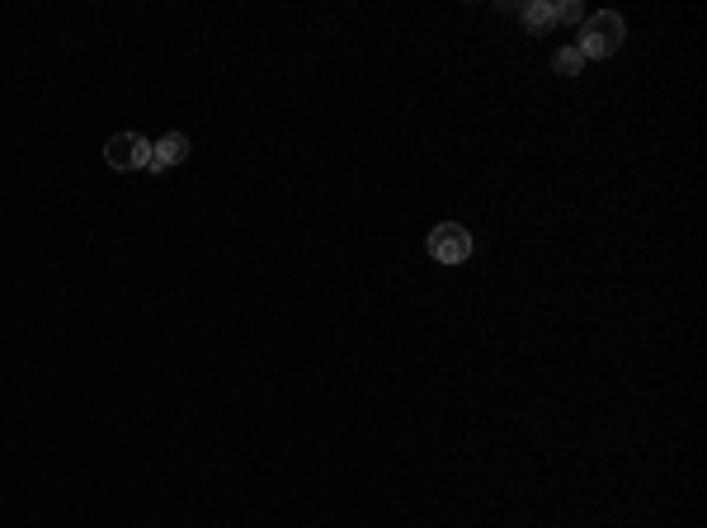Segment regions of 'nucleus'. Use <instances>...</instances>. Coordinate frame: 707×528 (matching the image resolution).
Returning a JSON list of instances; mask_svg holds the SVG:
<instances>
[{
    "mask_svg": "<svg viewBox=\"0 0 707 528\" xmlns=\"http://www.w3.org/2000/svg\"><path fill=\"white\" fill-rule=\"evenodd\" d=\"M627 38V24L618 10H599V15H585V29H580V57L590 62V57H613V52L623 48Z\"/></svg>",
    "mask_w": 707,
    "mask_h": 528,
    "instance_id": "nucleus-1",
    "label": "nucleus"
},
{
    "mask_svg": "<svg viewBox=\"0 0 707 528\" xmlns=\"http://www.w3.org/2000/svg\"><path fill=\"white\" fill-rule=\"evenodd\" d=\"M104 161L114 165V170H147L151 142L142 137V132H114V137L104 142Z\"/></svg>",
    "mask_w": 707,
    "mask_h": 528,
    "instance_id": "nucleus-2",
    "label": "nucleus"
},
{
    "mask_svg": "<svg viewBox=\"0 0 707 528\" xmlns=\"http://www.w3.org/2000/svg\"><path fill=\"white\" fill-rule=\"evenodd\" d=\"M429 255L439 264H467V255H472V231L458 227V222H439V227L429 231Z\"/></svg>",
    "mask_w": 707,
    "mask_h": 528,
    "instance_id": "nucleus-3",
    "label": "nucleus"
},
{
    "mask_svg": "<svg viewBox=\"0 0 707 528\" xmlns=\"http://www.w3.org/2000/svg\"><path fill=\"white\" fill-rule=\"evenodd\" d=\"M189 137H184V132H165L161 142H156V147H151V165L147 170H170V165H180V161H189Z\"/></svg>",
    "mask_w": 707,
    "mask_h": 528,
    "instance_id": "nucleus-4",
    "label": "nucleus"
},
{
    "mask_svg": "<svg viewBox=\"0 0 707 528\" xmlns=\"http://www.w3.org/2000/svg\"><path fill=\"white\" fill-rule=\"evenodd\" d=\"M519 15H524V24L533 33H543V29H552V24H557V19H552V5H543V0H528Z\"/></svg>",
    "mask_w": 707,
    "mask_h": 528,
    "instance_id": "nucleus-5",
    "label": "nucleus"
},
{
    "mask_svg": "<svg viewBox=\"0 0 707 528\" xmlns=\"http://www.w3.org/2000/svg\"><path fill=\"white\" fill-rule=\"evenodd\" d=\"M552 66H557V76H580V66H585V57H580V48L571 43V48H561L557 57H552Z\"/></svg>",
    "mask_w": 707,
    "mask_h": 528,
    "instance_id": "nucleus-6",
    "label": "nucleus"
},
{
    "mask_svg": "<svg viewBox=\"0 0 707 528\" xmlns=\"http://www.w3.org/2000/svg\"><path fill=\"white\" fill-rule=\"evenodd\" d=\"M552 19L557 24H585V5L580 0H561V5H552Z\"/></svg>",
    "mask_w": 707,
    "mask_h": 528,
    "instance_id": "nucleus-7",
    "label": "nucleus"
}]
</instances>
